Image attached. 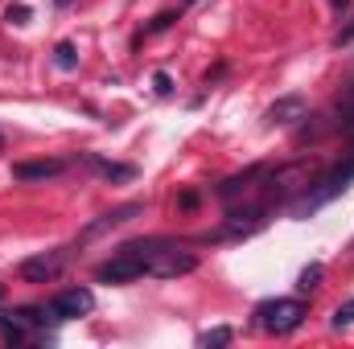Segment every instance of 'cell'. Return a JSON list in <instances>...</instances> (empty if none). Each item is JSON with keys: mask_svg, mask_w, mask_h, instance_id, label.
<instances>
[{"mask_svg": "<svg viewBox=\"0 0 354 349\" xmlns=\"http://www.w3.org/2000/svg\"><path fill=\"white\" fill-rule=\"evenodd\" d=\"M305 317H309V304H305L301 296H276V300H264V304L256 308V325H260L264 333H276V337L297 333V329L305 325Z\"/></svg>", "mask_w": 354, "mask_h": 349, "instance_id": "obj_1", "label": "cell"}, {"mask_svg": "<svg viewBox=\"0 0 354 349\" xmlns=\"http://www.w3.org/2000/svg\"><path fill=\"white\" fill-rule=\"evenodd\" d=\"M194 267H198V255H194V251H181L177 243L161 239V247H157L153 259H149V275H157V279H177V275H189Z\"/></svg>", "mask_w": 354, "mask_h": 349, "instance_id": "obj_2", "label": "cell"}, {"mask_svg": "<svg viewBox=\"0 0 354 349\" xmlns=\"http://www.w3.org/2000/svg\"><path fill=\"white\" fill-rule=\"evenodd\" d=\"M91 308H95V292L91 288H66V292H58L46 304L50 321H75V317H87Z\"/></svg>", "mask_w": 354, "mask_h": 349, "instance_id": "obj_3", "label": "cell"}, {"mask_svg": "<svg viewBox=\"0 0 354 349\" xmlns=\"http://www.w3.org/2000/svg\"><path fill=\"white\" fill-rule=\"evenodd\" d=\"M66 259H71L66 247H58V251H41V255H33V259L21 263V279H25V283H50V279L62 275Z\"/></svg>", "mask_w": 354, "mask_h": 349, "instance_id": "obj_4", "label": "cell"}, {"mask_svg": "<svg viewBox=\"0 0 354 349\" xmlns=\"http://www.w3.org/2000/svg\"><path fill=\"white\" fill-rule=\"evenodd\" d=\"M136 214H145V206H140V201H128V206H120V210L103 214L99 222H91V226H87V239H91V235H103V230H115V226H124V222H132Z\"/></svg>", "mask_w": 354, "mask_h": 349, "instance_id": "obj_5", "label": "cell"}, {"mask_svg": "<svg viewBox=\"0 0 354 349\" xmlns=\"http://www.w3.org/2000/svg\"><path fill=\"white\" fill-rule=\"evenodd\" d=\"M62 173H66L62 161H25V165L12 169L17 181H50V177H62Z\"/></svg>", "mask_w": 354, "mask_h": 349, "instance_id": "obj_6", "label": "cell"}, {"mask_svg": "<svg viewBox=\"0 0 354 349\" xmlns=\"http://www.w3.org/2000/svg\"><path fill=\"white\" fill-rule=\"evenodd\" d=\"M292 119H305V99H297V94L280 99V103L268 111V123H292Z\"/></svg>", "mask_w": 354, "mask_h": 349, "instance_id": "obj_7", "label": "cell"}, {"mask_svg": "<svg viewBox=\"0 0 354 349\" xmlns=\"http://www.w3.org/2000/svg\"><path fill=\"white\" fill-rule=\"evenodd\" d=\"M87 165L99 177H107V181H132V177H136L132 165H115V161H103V157H95V152H87Z\"/></svg>", "mask_w": 354, "mask_h": 349, "instance_id": "obj_8", "label": "cell"}, {"mask_svg": "<svg viewBox=\"0 0 354 349\" xmlns=\"http://www.w3.org/2000/svg\"><path fill=\"white\" fill-rule=\"evenodd\" d=\"M54 62H58L62 70H75V66H79V54H75V46H71V41H58V50H54Z\"/></svg>", "mask_w": 354, "mask_h": 349, "instance_id": "obj_9", "label": "cell"}, {"mask_svg": "<svg viewBox=\"0 0 354 349\" xmlns=\"http://www.w3.org/2000/svg\"><path fill=\"white\" fill-rule=\"evenodd\" d=\"M330 325H334V329H351V325H354V300H342V304L334 308Z\"/></svg>", "mask_w": 354, "mask_h": 349, "instance_id": "obj_10", "label": "cell"}, {"mask_svg": "<svg viewBox=\"0 0 354 349\" xmlns=\"http://www.w3.org/2000/svg\"><path fill=\"white\" fill-rule=\"evenodd\" d=\"M317 279H322V263L305 267V271H301V279H297V288H301V292H313V288H317Z\"/></svg>", "mask_w": 354, "mask_h": 349, "instance_id": "obj_11", "label": "cell"}, {"mask_svg": "<svg viewBox=\"0 0 354 349\" xmlns=\"http://www.w3.org/2000/svg\"><path fill=\"white\" fill-rule=\"evenodd\" d=\"M235 333L231 329H210V333H202V346H227Z\"/></svg>", "mask_w": 354, "mask_h": 349, "instance_id": "obj_12", "label": "cell"}, {"mask_svg": "<svg viewBox=\"0 0 354 349\" xmlns=\"http://www.w3.org/2000/svg\"><path fill=\"white\" fill-rule=\"evenodd\" d=\"M4 21H8V25H25V21H29V8H25V4H12V8L4 12Z\"/></svg>", "mask_w": 354, "mask_h": 349, "instance_id": "obj_13", "label": "cell"}, {"mask_svg": "<svg viewBox=\"0 0 354 349\" xmlns=\"http://www.w3.org/2000/svg\"><path fill=\"white\" fill-rule=\"evenodd\" d=\"M169 21H174V12H161V17H157V21H153V25H149V33H157V29H165V25H169Z\"/></svg>", "mask_w": 354, "mask_h": 349, "instance_id": "obj_14", "label": "cell"}, {"mask_svg": "<svg viewBox=\"0 0 354 349\" xmlns=\"http://www.w3.org/2000/svg\"><path fill=\"white\" fill-rule=\"evenodd\" d=\"M153 83H157V90H161V94H169V90H174V87H169V74H157Z\"/></svg>", "mask_w": 354, "mask_h": 349, "instance_id": "obj_15", "label": "cell"}, {"mask_svg": "<svg viewBox=\"0 0 354 349\" xmlns=\"http://www.w3.org/2000/svg\"><path fill=\"white\" fill-rule=\"evenodd\" d=\"M338 41H354V25L346 29V33H342V37H338Z\"/></svg>", "mask_w": 354, "mask_h": 349, "instance_id": "obj_16", "label": "cell"}, {"mask_svg": "<svg viewBox=\"0 0 354 349\" xmlns=\"http://www.w3.org/2000/svg\"><path fill=\"white\" fill-rule=\"evenodd\" d=\"M66 4H71V0H58V8H66Z\"/></svg>", "mask_w": 354, "mask_h": 349, "instance_id": "obj_17", "label": "cell"}, {"mask_svg": "<svg viewBox=\"0 0 354 349\" xmlns=\"http://www.w3.org/2000/svg\"><path fill=\"white\" fill-rule=\"evenodd\" d=\"M334 4H342V8H346V0H334Z\"/></svg>", "mask_w": 354, "mask_h": 349, "instance_id": "obj_18", "label": "cell"}, {"mask_svg": "<svg viewBox=\"0 0 354 349\" xmlns=\"http://www.w3.org/2000/svg\"><path fill=\"white\" fill-rule=\"evenodd\" d=\"M0 152H4V136H0Z\"/></svg>", "mask_w": 354, "mask_h": 349, "instance_id": "obj_19", "label": "cell"}, {"mask_svg": "<svg viewBox=\"0 0 354 349\" xmlns=\"http://www.w3.org/2000/svg\"><path fill=\"white\" fill-rule=\"evenodd\" d=\"M185 4H198V0H185Z\"/></svg>", "mask_w": 354, "mask_h": 349, "instance_id": "obj_20", "label": "cell"}]
</instances>
